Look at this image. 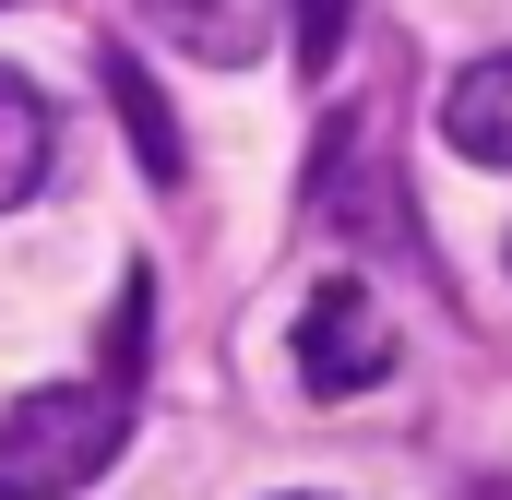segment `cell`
<instances>
[{
	"label": "cell",
	"instance_id": "52a82bcc",
	"mask_svg": "<svg viewBox=\"0 0 512 500\" xmlns=\"http://www.w3.org/2000/svg\"><path fill=\"white\" fill-rule=\"evenodd\" d=\"M346 12L358 0H298V72H334L346 60Z\"/></svg>",
	"mask_w": 512,
	"mask_h": 500
},
{
	"label": "cell",
	"instance_id": "ba28073f",
	"mask_svg": "<svg viewBox=\"0 0 512 500\" xmlns=\"http://www.w3.org/2000/svg\"><path fill=\"white\" fill-rule=\"evenodd\" d=\"M274 500H322V489H274Z\"/></svg>",
	"mask_w": 512,
	"mask_h": 500
},
{
	"label": "cell",
	"instance_id": "8992f818",
	"mask_svg": "<svg viewBox=\"0 0 512 500\" xmlns=\"http://www.w3.org/2000/svg\"><path fill=\"white\" fill-rule=\"evenodd\" d=\"M48 167H60V120H48V96H36L24 72H0V215L36 203Z\"/></svg>",
	"mask_w": 512,
	"mask_h": 500
},
{
	"label": "cell",
	"instance_id": "277c9868",
	"mask_svg": "<svg viewBox=\"0 0 512 500\" xmlns=\"http://www.w3.org/2000/svg\"><path fill=\"white\" fill-rule=\"evenodd\" d=\"M441 143H453L465 167H512V48L465 60V72L441 84Z\"/></svg>",
	"mask_w": 512,
	"mask_h": 500
},
{
	"label": "cell",
	"instance_id": "3957f363",
	"mask_svg": "<svg viewBox=\"0 0 512 500\" xmlns=\"http://www.w3.org/2000/svg\"><path fill=\"white\" fill-rule=\"evenodd\" d=\"M143 24L179 60H215V72H239V60L274 48V0H143Z\"/></svg>",
	"mask_w": 512,
	"mask_h": 500
},
{
	"label": "cell",
	"instance_id": "9c48e42d",
	"mask_svg": "<svg viewBox=\"0 0 512 500\" xmlns=\"http://www.w3.org/2000/svg\"><path fill=\"white\" fill-rule=\"evenodd\" d=\"M0 12H12V0H0Z\"/></svg>",
	"mask_w": 512,
	"mask_h": 500
},
{
	"label": "cell",
	"instance_id": "6da1fadb",
	"mask_svg": "<svg viewBox=\"0 0 512 500\" xmlns=\"http://www.w3.org/2000/svg\"><path fill=\"white\" fill-rule=\"evenodd\" d=\"M131 441V381H48L0 417V500H72L120 465Z\"/></svg>",
	"mask_w": 512,
	"mask_h": 500
},
{
	"label": "cell",
	"instance_id": "7a4b0ae2",
	"mask_svg": "<svg viewBox=\"0 0 512 500\" xmlns=\"http://www.w3.org/2000/svg\"><path fill=\"white\" fill-rule=\"evenodd\" d=\"M393 370V322L382 298L358 286V274H322L310 298H298V381L322 393V405H346V393H370Z\"/></svg>",
	"mask_w": 512,
	"mask_h": 500
},
{
	"label": "cell",
	"instance_id": "5b68a950",
	"mask_svg": "<svg viewBox=\"0 0 512 500\" xmlns=\"http://www.w3.org/2000/svg\"><path fill=\"white\" fill-rule=\"evenodd\" d=\"M96 72H108V108H120L131 155H143V179H155V191H179V167H191V143H179V120H167V96H155V72H143L131 48H96Z\"/></svg>",
	"mask_w": 512,
	"mask_h": 500
}]
</instances>
